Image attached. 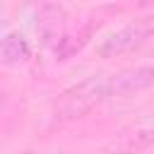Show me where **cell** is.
Returning a JSON list of instances; mask_svg holds the SVG:
<instances>
[{
  "mask_svg": "<svg viewBox=\"0 0 154 154\" xmlns=\"http://www.w3.org/2000/svg\"><path fill=\"white\" fill-rule=\"evenodd\" d=\"M103 96H108V87L103 79H96V77H89L75 87H70L67 91L60 94L58 103H55V118L63 120V123H70V120H79L84 118Z\"/></svg>",
  "mask_w": 154,
  "mask_h": 154,
  "instance_id": "cell-1",
  "label": "cell"
},
{
  "mask_svg": "<svg viewBox=\"0 0 154 154\" xmlns=\"http://www.w3.org/2000/svg\"><path fill=\"white\" fill-rule=\"evenodd\" d=\"M152 36H154V14H152V17L135 19V22L125 24L123 29L108 34V36L99 43L96 51H99L101 58H116V55H123V53H128V51L140 48V46L147 43Z\"/></svg>",
  "mask_w": 154,
  "mask_h": 154,
  "instance_id": "cell-2",
  "label": "cell"
},
{
  "mask_svg": "<svg viewBox=\"0 0 154 154\" xmlns=\"http://www.w3.org/2000/svg\"><path fill=\"white\" fill-rule=\"evenodd\" d=\"M154 84V65H137L120 70L106 79L108 96H130L137 91H144Z\"/></svg>",
  "mask_w": 154,
  "mask_h": 154,
  "instance_id": "cell-3",
  "label": "cell"
},
{
  "mask_svg": "<svg viewBox=\"0 0 154 154\" xmlns=\"http://www.w3.org/2000/svg\"><path fill=\"white\" fill-rule=\"evenodd\" d=\"M63 24H65V14H63V10H60L58 5H53V2L43 5V7L38 10V14H36V29H38L46 38H53V36L63 29Z\"/></svg>",
  "mask_w": 154,
  "mask_h": 154,
  "instance_id": "cell-4",
  "label": "cell"
},
{
  "mask_svg": "<svg viewBox=\"0 0 154 154\" xmlns=\"http://www.w3.org/2000/svg\"><path fill=\"white\" fill-rule=\"evenodd\" d=\"M29 53L26 48V41L19 31H10L5 38H2V48H0V58L5 65H17L19 60H24Z\"/></svg>",
  "mask_w": 154,
  "mask_h": 154,
  "instance_id": "cell-5",
  "label": "cell"
},
{
  "mask_svg": "<svg viewBox=\"0 0 154 154\" xmlns=\"http://www.w3.org/2000/svg\"><path fill=\"white\" fill-rule=\"evenodd\" d=\"M140 5H142V7H154V0H142Z\"/></svg>",
  "mask_w": 154,
  "mask_h": 154,
  "instance_id": "cell-6",
  "label": "cell"
},
{
  "mask_svg": "<svg viewBox=\"0 0 154 154\" xmlns=\"http://www.w3.org/2000/svg\"><path fill=\"white\" fill-rule=\"evenodd\" d=\"M22 154H34V152H22Z\"/></svg>",
  "mask_w": 154,
  "mask_h": 154,
  "instance_id": "cell-7",
  "label": "cell"
}]
</instances>
